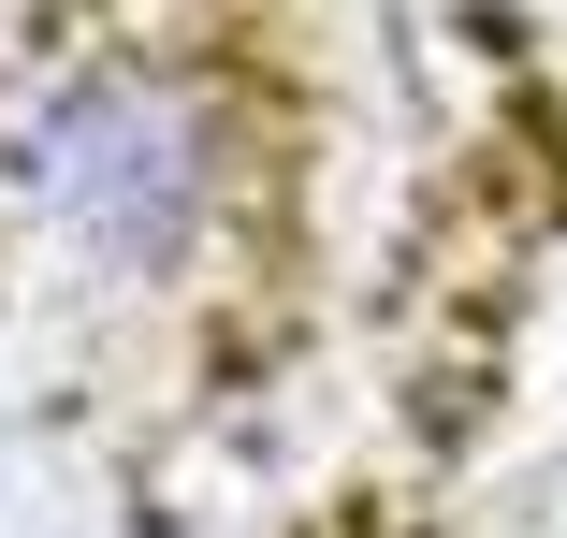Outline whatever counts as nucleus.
Returning <instances> with one entry per match:
<instances>
[{
	"label": "nucleus",
	"instance_id": "1",
	"mask_svg": "<svg viewBox=\"0 0 567 538\" xmlns=\"http://www.w3.org/2000/svg\"><path fill=\"white\" fill-rule=\"evenodd\" d=\"M248 146L218 73L161 44H59L0 73V262L59 306H161L234 248Z\"/></svg>",
	"mask_w": 567,
	"mask_h": 538
}]
</instances>
